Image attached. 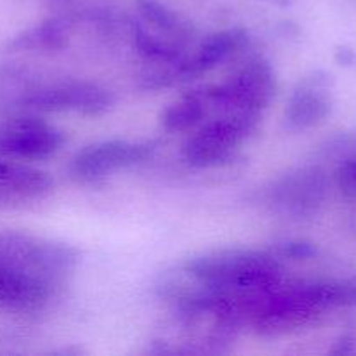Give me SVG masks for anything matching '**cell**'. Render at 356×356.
Here are the masks:
<instances>
[{"label":"cell","mask_w":356,"mask_h":356,"mask_svg":"<svg viewBox=\"0 0 356 356\" xmlns=\"http://www.w3.org/2000/svg\"><path fill=\"white\" fill-rule=\"evenodd\" d=\"M79 261V249L65 242L0 232V312H40L72 277Z\"/></svg>","instance_id":"cell-1"},{"label":"cell","mask_w":356,"mask_h":356,"mask_svg":"<svg viewBox=\"0 0 356 356\" xmlns=\"http://www.w3.org/2000/svg\"><path fill=\"white\" fill-rule=\"evenodd\" d=\"M181 273L197 287L219 298L235 299L245 306L259 296L280 287L282 264L273 254L252 249H221L200 254L181 268Z\"/></svg>","instance_id":"cell-2"},{"label":"cell","mask_w":356,"mask_h":356,"mask_svg":"<svg viewBox=\"0 0 356 356\" xmlns=\"http://www.w3.org/2000/svg\"><path fill=\"white\" fill-rule=\"evenodd\" d=\"M277 94V75L270 61L252 58L219 86L204 89L209 106L225 113L259 115Z\"/></svg>","instance_id":"cell-3"},{"label":"cell","mask_w":356,"mask_h":356,"mask_svg":"<svg viewBox=\"0 0 356 356\" xmlns=\"http://www.w3.org/2000/svg\"><path fill=\"white\" fill-rule=\"evenodd\" d=\"M257 113H225L195 131L183 145V156L191 167L205 169L225 163L256 131Z\"/></svg>","instance_id":"cell-4"},{"label":"cell","mask_w":356,"mask_h":356,"mask_svg":"<svg viewBox=\"0 0 356 356\" xmlns=\"http://www.w3.org/2000/svg\"><path fill=\"white\" fill-rule=\"evenodd\" d=\"M329 190V177L322 167L305 165L289 170L266 190V204L277 214L291 219H308L318 214Z\"/></svg>","instance_id":"cell-5"},{"label":"cell","mask_w":356,"mask_h":356,"mask_svg":"<svg viewBox=\"0 0 356 356\" xmlns=\"http://www.w3.org/2000/svg\"><path fill=\"white\" fill-rule=\"evenodd\" d=\"M155 143L110 139L86 146L75 153L70 163L73 177L83 183L103 179L120 169L138 165L155 153Z\"/></svg>","instance_id":"cell-6"},{"label":"cell","mask_w":356,"mask_h":356,"mask_svg":"<svg viewBox=\"0 0 356 356\" xmlns=\"http://www.w3.org/2000/svg\"><path fill=\"white\" fill-rule=\"evenodd\" d=\"M21 104L38 111H72L94 117L106 113L113 106V96L92 82H58L28 92Z\"/></svg>","instance_id":"cell-7"},{"label":"cell","mask_w":356,"mask_h":356,"mask_svg":"<svg viewBox=\"0 0 356 356\" xmlns=\"http://www.w3.org/2000/svg\"><path fill=\"white\" fill-rule=\"evenodd\" d=\"M65 136L35 117L10 118L0 124V156L10 160H45L56 155Z\"/></svg>","instance_id":"cell-8"},{"label":"cell","mask_w":356,"mask_h":356,"mask_svg":"<svg viewBox=\"0 0 356 356\" xmlns=\"http://www.w3.org/2000/svg\"><path fill=\"white\" fill-rule=\"evenodd\" d=\"M332 80L325 72H313L296 86L285 108V124L291 131L320 125L332 111Z\"/></svg>","instance_id":"cell-9"},{"label":"cell","mask_w":356,"mask_h":356,"mask_svg":"<svg viewBox=\"0 0 356 356\" xmlns=\"http://www.w3.org/2000/svg\"><path fill=\"white\" fill-rule=\"evenodd\" d=\"M249 42V35L242 28H229V30L216 31L209 35L200 44L198 51L193 56H184L174 70L170 76H179V79H191L198 76L205 72H211L218 65L225 63L226 59L232 58L235 52L243 49Z\"/></svg>","instance_id":"cell-10"},{"label":"cell","mask_w":356,"mask_h":356,"mask_svg":"<svg viewBox=\"0 0 356 356\" xmlns=\"http://www.w3.org/2000/svg\"><path fill=\"white\" fill-rule=\"evenodd\" d=\"M0 188L16 195L21 202H26L49 193L52 179L44 170L0 156Z\"/></svg>","instance_id":"cell-11"},{"label":"cell","mask_w":356,"mask_h":356,"mask_svg":"<svg viewBox=\"0 0 356 356\" xmlns=\"http://www.w3.org/2000/svg\"><path fill=\"white\" fill-rule=\"evenodd\" d=\"M209 111V103L204 90L184 94L181 99L167 106L160 115V125L167 132H184L197 127Z\"/></svg>","instance_id":"cell-12"},{"label":"cell","mask_w":356,"mask_h":356,"mask_svg":"<svg viewBox=\"0 0 356 356\" xmlns=\"http://www.w3.org/2000/svg\"><path fill=\"white\" fill-rule=\"evenodd\" d=\"M132 38H134V45L139 54L149 61L174 66L184 58L179 44L162 37V35L152 33L149 30H146L143 23H132Z\"/></svg>","instance_id":"cell-13"},{"label":"cell","mask_w":356,"mask_h":356,"mask_svg":"<svg viewBox=\"0 0 356 356\" xmlns=\"http://www.w3.org/2000/svg\"><path fill=\"white\" fill-rule=\"evenodd\" d=\"M138 13L149 28L159 31V35L177 37L179 40L186 38L190 26L181 19L177 13L163 6L159 0H138ZM165 37V38H167Z\"/></svg>","instance_id":"cell-14"},{"label":"cell","mask_w":356,"mask_h":356,"mask_svg":"<svg viewBox=\"0 0 356 356\" xmlns=\"http://www.w3.org/2000/svg\"><path fill=\"white\" fill-rule=\"evenodd\" d=\"M65 40V31L58 21H45L40 26H35L24 33L17 35L9 42L13 51H44V49H58Z\"/></svg>","instance_id":"cell-15"},{"label":"cell","mask_w":356,"mask_h":356,"mask_svg":"<svg viewBox=\"0 0 356 356\" xmlns=\"http://www.w3.org/2000/svg\"><path fill=\"white\" fill-rule=\"evenodd\" d=\"M278 252L282 257H291V259H312L318 254V249L312 242H302V240H292L278 245Z\"/></svg>","instance_id":"cell-16"},{"label":"cell","mask_w":356,"mask_h":356,"mask_svg":"<svg viewBox=\"0 0 356 356\" xmlns=\"http://www.w3.org/2000/svg\"><path fill=\"white\" fill-rule=\"evenodd\" d=\"M341 191L350 198H356V156L346 160L336 174Z\"/></svg>","instance_id":"cell-17"},{"label":"cell","mask_w":356,"mask_h":356,"mask_svg":"<svg viewBox=\"0 0 356 356\" xmlns=\"http://www.w3.org/2000/svg\"><path fill=\"white\" fill-rule=\"evenodd\" d=\"M270 2L278 3V6H289V3H291V0H270Z\"/></svg>","instance_id":"cell-18"}]
</instances>
